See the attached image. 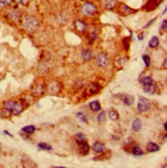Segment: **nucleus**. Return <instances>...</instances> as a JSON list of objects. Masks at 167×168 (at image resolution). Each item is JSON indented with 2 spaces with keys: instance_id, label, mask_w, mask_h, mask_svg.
Wrapping results in <instances>:
<instances>
[{
  "instance_id": "obj_1",
  "label": "nucleus",
  "mask_w": 167,
  "mask_h": 168,
  "mask_svg": "<svg viewBox=\"0 0 167 168\" xmlns=\"http://www.w3.org/2000/svg\"><path fill=\"white\" fill-rule=\"evenodd\" d=\"M23 26L27 31L33 32L38 28V21L34 17H26L23 21Z\"/></svg>"
},
{
  "instance_id": "obj_2",
  "label": "nucleus",
  "mask_w": 167,
  "mask_h": 168,
  "mask_svg": "<svg viewBox=\"0 0 167 168\" xmlns=\"http://www.w3.org/2000/svg\"><path fill=\"white\" fill-rule=\"evenodd\" d=\"M81 12L85 16H93L97 12V8L92 2H86L81 7Z\"/></svg>"
},
{
  "instance_id": "obj_3",
  "label": "nucleus",
  "mask_w": 167,
  "mask_h": 168,
  "mask_svg": "<svg viewBox=\"0 0 167 168\" xmlns=\"http://www.w3.org/2000/svg\"><path fill=\"white\" fill-rule=\"evenodd\" d=\"M137 109L139 112H141V114L147 112V111L150 109V102H149V100L145 98H143V97H140V98L138 99Z\"/></svg>"
},
{
  "instance_id": "obj_4",
  "label": "nucleus",
  "mask_w": 167,
  "mask_h": 168,
  "mask_svg": "<svg viewBox=\"0 0 167 168\" xmlns=\"http://www.w3.org/2000/svg\"><path fill=\"white\" fill-rule=\"evenodd\" d=\"M96 61H97V64L100 67H106L108 65V63H109L107 56H106V54H104V53H100V54L97 55Z\"/></svg>"
},
{
  "instance_id": "obj_5",
  "label": "nucleus",
  "mask_w": 167,
  "mask_h": 168,
  "mask_svg": "<svg viewBox=\"0 0 167 168\" xmlns=\"http://www.w3.org/2000/svg\"><path fill=\"white\" fill-rule=\"evenodd\" d=\"M77 144H79V154H81V155H87V154L89 153V150H90V146H89V144H87L86 140L84 141H76Z\"/></svg>"
},
{
  "instance_id": "obj_6",
  "label": "nucleus",
  "mask_w": 167,
  "mask_h": 168,
  "mask_svg": "<svg viewBox=\"0 0 167 168\" xmlns=\"http://www.w3.org/2000/svg\"><path fill=\"white\" fill-rule=\"evenodd\" d=\"M60 91V84L58 82H52L49 86V92L51 94H57Z\"/></svg>"
},
{
  "instance_id": "obj_7",
  "label": "nucleus",
  "mask_w": 167,
  "mask_h": 168,
  "mask_svg": "<svg viewBox=\"0 0 167 168\" xmlns=\"http://www.w3.org/2000/svg\"><path fill=\"white\" fill-rule=\"evenodd\" d=\"M92 148H93L96 153H102V152L105 151V146H104V144L100 142V141H96V142L93 144V146H92Z\"/></svg>"
},
{
  "instance_id": "obj_8",
  "label": "nucleus",
  "mask_w": 167,
  "mask_h": 168,
  "mask_svg": "<svg viewBox=\"0 0 167 168\" xmlns=\"http://www.w3.org/2000/svg\"><path fill=\"white\" fill-rule=\"evenodd\" d=\"M143 92H145V94L147 95H154L156 92V87L154 84H151V85H147V86H143Z\"/></svg>"
},
{
  "instance_id": "obj_9",
  "label": "nucleus",
  "mask_w": 167,
  "mask_h": 168,
  "mask_svg": "<svg viewBox=\"0 0 167 168\" xmlns=\"http://www.w3.org/2000/svg\"><path fill=\"white\" fill-rule=\"evenodd\" d=\"M101 3L105 8H108V9H111L117 5L118 1L117 0H101Z\"/></svg>"
},
{
  "instance_id": "obj_10",
  "label": "nucleus",
  "mask_w": 167,
  "mask_h": 168,
  "mask_svg": "<svg viewBox=\"0 0 167 168\" xmlns=\"http://www.w3.org/2000/svg\"><path fill=\"white\" fill-rule=\"evenodd\" d=\"M143 128V122L140 119H135L132 123V130L134 132H139Z\"/></svg>"
},
{
  "instance_id": "obj_11",
  "label": "nucleus",
  "mask_w": 167,
  "mask_h": 168,
  "mask_svg": "<svg viewBox=\"0 0 167 168\" xmlns=\"http://www.w3.org/2000/svg\"><path fill=\"white\" fill-rule=\"evenodd\" d=\"M92 51L89 49H84L81 51V58H83L85 61H90L92 59Z\"/></svg>"
},
{
  "instance_id": "obj_12",
  "label": "nucleus",
  "mask_w": 167,
  "mask_h": 168,
  "mask_svg": "<svg viewBox=\"0 0 167 168\" xmlns=\"http://www.w3.org/2000/svg\"><path fill=\"white\" fill-rule=\"evenodd\" d=\"M75 28L77 31H79V32H85L87 29V25L85 22H83L81 20H77L75 21Z\"/></svg>"
},
{
  "instance_id": "obj_13",
  "label": "nucleus",
  "mask_w": 167,
  "mask_h": 168,
  "mask_svg": "<svg viewBox=\"0 0 167 168\" xmlns=\"http://www.w3.org/2000/svg\"><path fill=\"white\" fill-rule=\"evenodd\" d=\"M89 107H90V109H91L92 111H99L101 109V105L100 103H99L98 100H94V101H91L90 103H89Z\"/></svg>"
},
{
  "instance_id": "obj_14",
  "label": "nucleus",
  "mask_w": 167,
  "mask_h": 168,
  "mask_svg": "<svg viewBox=\"0 0 167 168\" xmlns=\"http://www.w3.org/2000/svg\"><path fill=\"white\" fill-rule=\"evenodd\" d=\"M147 150L149 152H151V153H155V152H158L160 150L159 146H158L157 144H155V142H149V144H147Z\"/></svg>"
},
{
  "instance_id": "obj_15",
  "label": "nucleus",
  "mask_w": 167,
  "mask_h": 168,
  "mask_svg": "<svg viewBox=\"0 0 167 168\" xmlns=\"http://www.w3.org/2000/svg\"><path fill=\"white\" fill-rule=\"evenodd\" d=\"M8 15H10V19H12V21H15V22H17V21L19 20L20 17H21L20 12H18L17 9H12L10 12H8Z\"/></svg>"
},
{
  "instance_id": "obj_16",
  "label": "nucleus",
  "mask_w": 167,
  "mask_h": 168,
  "mask_svg": "<svg viewBox=\"0 0 167 168\" xmlns=\"http://www.w3.org/2000/svg\"><path fill=\"white\" fill-rule=\"evenodd\" d=\"M16 104H17V102L12 101V100H8V101L5 102L4 107H5V109H6L7 111H10V112H12V111H14V109H15V107H16Z\"/></svg>"
},
{
  "instance_id": "obj_17",
  "label": "nucleus",
  "mask_w": 167,
  "mask_h": 168,
  "mask_svg": "<svg viewBox=\"0 0 167 168\" xmlns=\"http://www.w3.org/2000/svg\"><path fill=\"white\" fill-rule=\"evenodd\" d=\"M132 154L133 156H136V157H140L143 155V151L141 150V148L138 146H135L132 148Z\"/></svg>"
},
{
  "instance_id": "obj_18",
  "label": "nucleus",
  "mask_w": 167,
  "mask_h": 168,
  "mask_svg": "<svg viewBox=\"0 0 167 168\" xmlns=\"http://www.w3.org/2000/svg\"><path fill=\"white\" fill-rule=\"evenodd\" d=\"M134 103V97L132 95H126L124 97V104L127 105V106H130L132 104Z\"/></svg>"
},
{
  "instance_id": "obj_19",
  "label": "nucleus",
  "mask_w": 167,
  "mask_h": 168,
  "mask_svg": "<svg viewBox=\"0 0 167 168\" xmlns=\"http://www.w3.org/2000/svg\"><path fill=\"white\" fill-rule=\"evenodd\" d=\"M35 130L36 129H35V126H33V125H28V126H25L24 128H22V132L27 134H33Z\"/></svg>"
},
{
  "instance_id": "obj_20",
  "label": "nucleus",
  "mask_w": 167,
  "mask_h": 168,
  "mask_svg": "<svg viewBox=\"0 0 167 168\" xmlns=\"http://www.w3.org/2000/svg\"><path fill=\"white\" fill-rule=\"evenodd\" d=\"M153 82H154V81H153L152 77H143V79H140V84H141V86H147V85L154 84Z\"/></svg>"
},
{
  "instance_id": "obj_21",
  "label": "nucleus",
  "mask_w": 167,
  "mask_h": 168,
  "mask_svg": "<svg viewBox=\"0 0 167 168\" xmlns=\"http://www.w3.org/2000/svg\"><path fill=\"white\" fill-rule=\"evenodd\" d=\"M158 45H159V38L157 36H153L149 41V47L154 49V47H157Z\"/></svg>"
},
{
  "instance_id": "obj_22",
  "label": "nucleus",
  "mask_w": 167,
  "mask_h": 168,
  "mask_svg": "<svg viewBox=\"0 0 167 168\" xmlns=\"http://www.w3.org/2000/svg\"><path fill=\"white\" fill-rule=\"evenodd\" d=\"M108 117H109V119L113 120V121H118L119 120V114L115 109H111L109 112H108Z\"/></svg>"
},
{
  "instance_id": "obj_23",
  "label": "nucleus",
  "mask_w": 167,
  "mask_h": 168,
  "mask_svg": "<svg viewBox=\"0 0 167 168\" xmlns=\"http://www.w3.org/2000/svg\"><path fill=\"white\" fill-rule=\"evenodd\" d=\"M76 118H77V120H79V122H81V123H84V124L88 123V117L84 114V112H77V114H76Z\"/></svg>"
},
{
  "instance_id": "obj_24",
  "label": "nucleus",
  "mask_w": 167,
  "mask_h": 168,
  "mask_svg": "<svg viewBox=\"0 0 167 168\" xmlns=\"http://www.w3.org/2000/svg\"><path fill=\"white\" fill-rule=\"evenodd\" d=\"M22 111H23V105H22L21 103H19V102H17L15 109H14V111H12V114H15V116H18V114H21Z\"/></svg>"
},
{
  "instance_id": "obj_25",
  "label": "nucleus",
  "mask_w": 167,
  "mask_h": 168,
  "mask_svg": "<svg viewBox=\"0 0 167 168\" xmlns=\"http://www.w3.org/2000/svg\"><path fill=\"white\" fill-rule=\"evenodd\" d=\"M37 148H39V150H43V151H52L53 148L49 144H44V142H40V144H37Z\"/></svg>"
},
{
  "instance_id": "obj_26",
  "label": "nucleus",
  "mask_w": 167,
  "mask_h": 168,
  "mask_svg": "<svg viewBox=\"0 0 167 168\" xmlns=\"http://www.w3.org/2000/svg\"><path fill=\"white\" fill-rule=\"evenodd\" d=\"M97 121H98L100 124L105 123V121H106V114H105V111H100V114H99L98 116H97Z\"/></svg>"
},
{
  "instance_id": "obj_27",
  "label": "nucleus",
  "mask_w": 167,
  "mask_h": 168,
  "mask_svg": "<svg viewBox=\"0 0 167 168\" xmlns=\"http://www.w3.org/2000/svg\"><path fill=\"white\" fill-rule=\"evenodd\" d=\"M43 91H44L43 86H41V85H36V86H35V88H34V93L36 95L42 94V93H43Z\"/></svg>"
},
{
  "instance_id": "obj_28",
  "label": "nucleus",
  "mask_w": 167,
  "mask_h": 168,
  "mask_svg": "<svg viewBox=\"0 0 167 168\" xmlns=\"http://www.w3.org/2000/svg\"><path fill=\"white\" fill-rule=\"evenodd\" d=\"M143 60L145 62V67H149L151 65V58L150 56H147V55H143Z\"/></svg>"
},
{
  "instance_id": "obj_29",
  "label": "nucleus",
  "mask_w": 167,
  "mask_h": 168,
  "mask_svg": "<svg viewBox=\"0 0 167 168\" xmlns=\"http://www.w3.org/2000/svg\"><path fill=\"white\" fill-rule=\"evenodd\" d=\"M12 0H0V6L6 7V6L12 4Z\"/></svg>"
},
{
  "instance_id": "obj_30",
  "label": "nucleus",
  "mask_w": 167,
  "mask_h": 168,
  "mask_svg": "<svg viewBox=\"0 0 167 168\" xmlns=\"http://www.w3.org/2000/svg\"><path fill=\"white\" fill-rule=\"evenodd\" d=\"M86 135L83 133H77L75 135V140L76 141H84V140H86Z\"/></svg>"
},
{
  "instance_id": "obj_31",
  "label": "nucleus",
  "mask_w": 167,
  "mask_h": 168,
  "mask_svg": "<svg viewBox=\"0 0 167 168\" xmlns=\"http://www.w3.org/2000/svg\"><path fill=\"white\" fill-rule=\"evenodd\" d=\"M90 37H91V41L96 40V38H97V34H96L95 31H91V32H90Z\"/></svg>"
},
{
  "instance_id": "obj_32",
  "label": "nucleus",
  "mask_w": 167,
  "mask_h": 168,
  "mask_svg": "<svg viewBox=\"0 0 167 168\" xmlns=\"http://www.w3.org/2000/svg\"><path fill=\"white\" fill-rule=\"evenodd\" d=\"M18 2L20 3V4H22V5H26V4H28V2H29L30 0H17Z\"/></svg>"
},
{
  "instance_id": "obj_33",
  "label": "nucleus",
  "mask_w": 167,
  "mask_h": 168,
  "mask_svg": "<svg viewBox=\"0 0 167 168\" xmlns=\"http://www.w3.org/2000/svg\"><path fill=\"white\" fill-rule=\"evenodd\" d=\"M166 27H167L166 20H164V21H163V24L161 25V30H163V31H166Z\"/></svg>"
},
{
  "instance_id": "obj_34",
  "label": "nucleus",
  "mask_w": 167,
  "mask_h": 168,
  "mask_svg": "<svg viewBox=\"0 0 167 168\" xmlns=\"http://www.w3.org/2000/svg\"><path fill=\"white\" fill-rule=\"evenodd\" d=\"M154 21H155V19H154V20H151V21H150V22L147 23V25H145V27H143V28H147V27H149V26H150V25H151V24H152V23H153V22H154Z\"/></svg>"
},
{
  "instance_id": "obj_35",
  "label": "nucleus",
  "mask_w": 167,
  "mask_h": 168,
  "mask_svg": "<svg viewBox=\"0 0 167 168\" xmlns=\"http://www.w3.org/2000/svg\"><path fill=\"white\" fill-rule=\"evenodd\" d=\"M3 133H4V134H6V135H8V136H10V137H12V134H10V132H8V131H6V130H4V131H3Z\"/></svg>"
},
{
  "instance_id": "obj_36",
  "label": "nucleus",
  "mask_w": 167,
  "mask_h": 168,
  "mask_svg": "<svg viewBox=\"0 0 167 168\" xmlns=\"http://www.w3.org/2000/svg\"><path fill=\"white\" fill-rule=\"evenodd\" d=\"M143 35H138V39L139 40H143Z\"/></svg>"
},
{
  "instance_id": "obj_37",
  "label": "nucleus",
  "mask_w": 167,
  "mask_h": 168,
  "mask_svg": "<svg viewBox=\"0 0 167 168\" xmlns=\"http://www.w3.org/2000/svg\"><path fill=\"white\" fill-rule=\"evenodd\" d=\"M163 128H164V131H166V123L163 124Z\"/></svg>"
},
{
  "instance_id": "obj_38",
  "label": "nucleus",
  "mask_w": 167,
  "mask_h": 168,
  "mask_svg": "<svg viewBox=\"0 0 167 168\" xmlns=\"http://www.w3.org/2000/svg\"><path fill=\"white\" fill-rule=\"evenodd\" d=\"M166 63H167V62H166V60H165V61H164V65H163V66H164V68H166Z\"/></svg>"
},
{
  "instance_id": "obj_39",
  "label": "nucleus",
  "mask_w": 167,
  "mask_h": 168,
  "mask_svg": "<svg viewBox=\"0 0 167 168\" xmlns=\"http://www.w3.org/2000/svg\"><path fill=\"white\" fill-rule=\"evenodd\" d=\"M0 151H1V148H0Z\"/></svg>"
}]
</instances>
